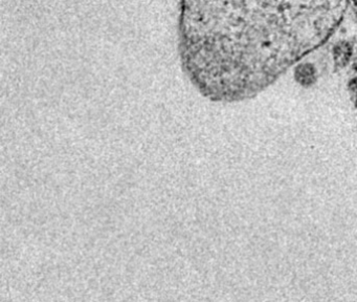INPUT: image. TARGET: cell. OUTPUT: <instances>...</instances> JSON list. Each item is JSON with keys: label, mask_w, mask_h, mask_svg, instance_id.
<instances>
[{"label": "cell", "mask_w": 357, "mask_h": 302, "mask_svg": "<svg viewBox=\"0 0 357 302\" xmlns=\"http://www.w3.org/2000/svg\"><path fill=\"white\" fill-rule=\"evenodd\" d=\"M347 0H180L181 69L205 99L242 100L325 42Z\"/></svg>", "instance_id": "6da1fadb"}]
</instances>
